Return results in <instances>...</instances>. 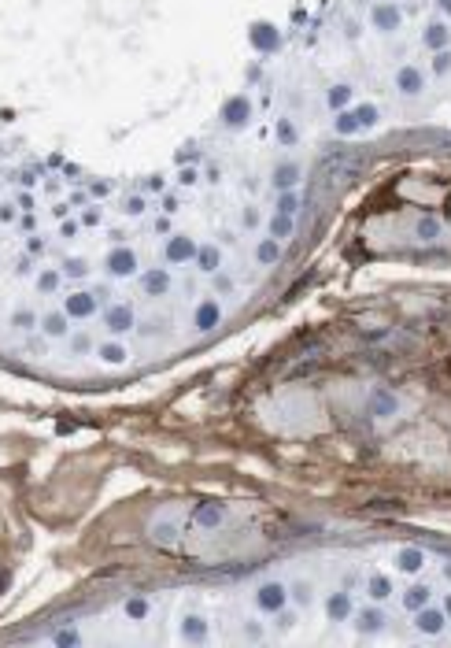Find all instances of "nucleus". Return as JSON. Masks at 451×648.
Returning <instances> with one entry per match:
<instances>
[{"label":"nucleus","instance_id":"obj_31","mask_svg":"<svg viewBox=\"0 0 451 648\" xmlns=\"http://www.w3.org/2000/svg\"><path fill=\"white\" fill-rule=\"evenodd\" d=\"M259 256H263V259H274V256H277V248H274V245H263V248H259Z\"/></svg>","mask_w":451,"mask_h":648},{"label":"nucleus","instance_id":"obj_3","mask_svg":"<svg viewBox=\"0 0 451 648\" xmlns=\"http://www.w3.org/2000/svg\"><path fill=\"white\" fill-rule=\"evenodd\" d=\"M444 626H448V615L444 608H433V604H425V608H418L414 611V630L418 633H444Z\"/></svg>","mask_w":451,"mask_h":648},{"label":"nucleus","instance_id":"obj_27","mask_svg":"<svg viewBox=\"0 0 451 648\" xmlns=\"http://www.w3.org/2000/svg\"><path fill=\"white\" fill-rule=\"evenodd\" d=\"M288 230H293V222H288L285 211H282V215L274 219V237H288Z\"/></svg>","mask_w":451,"mask_h":648},{"label":"nucleus","instance_id":"obj_5","mask_svg":"<svg viewBox=\"0 0 451 648\" xmlns=\"http://www.w3.org/2000/svg\"><path fill=\"white\" fill-rule=\"evenodd\" d=\"M370 412L381 415V419L400 415V396H396L392 389H374V393H370Z\"/></svg>","mask_w":451,"mask_h":648},{"label":"nucleus","instance_id":"obj_8","mask_svg":"<svg viewBox=\"0 0 451 648\" xmlns=\"http://www.w3.org/2000/svg\"><path fill=\"white\" fill-rule=\"evenodd\" d=\"M414 237L418 241H440V237H444V222H440L436 215H422V219L414 222Z\"/></svg>","mask_w":451,"mask_h":648},{"label":"nucleus","instance_id":"obj_12","mask_svg":"<svg viewBox=\"0 0 451 648\" xmlns=\"http://www.w3.org/2000/svg\"><path fill=\"white\" fill-rule=\"evenodd\" d=\"M429 71H433V78H448V74H451V49L433 52V63H429Z\"/></svg>","mask_w":451,"mask_h":648},{"label":"nucleus","instance_id":"obj_20","mask_svg":"<svg viewBox=\"0 0 451 648\" xmlns=\"http://www.w3.org/2000/svg\"><path fill=\"white\" fill-rule=\"evenodd\" d=\"M100 360H104V363H122L126 352L119 349V344H104V349H100Z\"/></svg>","mask_w":451,"mask_h":648},{"label":"nucleus","instance_id":"obj_30","mask_svg":"<svg viewBox=\"0 0 451 648\" xmlns=\"http://www.w3.org/2000/svg\"><path fill=\"white\" fill-rule=\"evenodd\" d=\"M277 208H282V211H293V208H296V197L288 193V197H282V204H277Z\"/></svg>","mask_w":451,"mask_h":648},{"label":"nucleus","instance_id":"obj_10","mask_svg":"<svg viewBox=\"0 0 451 648\" xmlns=\"http://www.w3.org/2000/svg\"><path fill=\"white\" fill-rule=\"evenodd\" d=\"M326 611H329V619H333V622H344L348 615H351V600H348V593H333L329 604H326Z\"/></svg>","mask_w":451,"mask_h":648},{"label":"nucleus","instance_id":"obj_4","mask_svg":"<svg viewBox=\"0 0 451 648\" xmlns=\"http://www.w3.org/2000/svg\"><path fill=\"white\" fill-rule=\"evenodd\" d=\"M422 45L429 52H440V49H451V26L444 19H429L425 30H422Z\"/></svg>","mask_w":451,"mask_h":648},{"label":"nucleus","instance_id":"obj_9","mask_svg":"<svg viewBox=\"0 0 451 648\" xmlns=\"http://www.w3.org/2000/svg\"><path fill=\"white\" fill-rule=\"evenodd\" d=\"M429 600H433V589H429V586H411V589L403 593V608H407V611L425 608Z\"/></svg>","mask_w":451,"mask_h":648},{"label":"nucleus","instance_id":"obj_7","mask_svg":"<svg viewBox=\"0 0 451 648\" xmlns=\"http://www.w3.org/2000/svg\"><path fill=\"white\" fill-rule=\"evenodd\" d=\"M255 604H259L263 611H277V608H285V586H277V581L263 586L259 593H255Z\"/></svg>","mask_w":451,"mask_h":648},{"label":"nucleus","instance_id":"obj_26","mask_svg":"<svg viewBox=\"0 0 451 648\" xmlns=\"http://www.w3.org/2000/svg\"><path fill=\"white\" fill-rule=\"evenodd\" d=\"M337 130H340V134H356V130H359V119H356V115H340V119H337Z\"/></svg>","mask_w":451,"mask_h":648},{"label":"nucleus","instance_id":"obj_1","mask_svg":"<svg viewBox=\"0 0 451 648\" xmlns=\"http://www.w3.org/2000/svg\"><path fill=\"white\" fill-rule=\"evenodd\" d=\"M392 85H396V93H400V96L414 100V96H422V93H425V71H422V67H414V63H403V67L396 71Z\"/></svg>","mask_w":451,"mask_h":648},{"label":"nucleus","instance_id":"obj_15","mask_svg":"<svg viewBox=\"0 0 451 648\" xmlns=\"http://www.w3.org/2000/svg\"><path fill=\"white\" fill-rule=\"evenodd\" d=\"M107 322H111L115 330H126L134 322V315H130V308H111V311H107Z\"/></svg>","mask_w":451,"mask_h":648},{"label":"nucleus","instance_id":"obj_33","mask_svg":"<svg viewBox=\"0 0 451 648\" xmlns=\"http://www.w3.org/2000/svg\"><path fill=\"white\" fill-rule=\"evenodd\" d=\"M444 615H448V622H451V593L444 597Z\"/></svg>","mask_w":451,"mask_h":648},{"label":"nucleus","instance_id":"obj_19","mask_svg":"<svg viewBox=\"0 0 451 648\" xmlns=\"http://www.w3.org/2000/svg\"><path fill=\"white\" fill-rule=\"evenodd\" d=\"M126 615H130V619H145V615H148V600L145 597H134L130 604H126Z\"/></svg>","mask_w":451,"mask_h":648},{"label":"nucleus","instance_id":"obj_25","mask_svg":"<svg viewBox=\"0 0 451 648\" xmlns=\"http://www.w3.org/2000/svg\"><path fill=\"white\" fill-rule=\"evenodd\" d=\"M185 256H196L189 241H174V245H170V259H185Z\"/></svg>","mask_w":451,"mask_h":648},{"label":"nucleus","instance_id":"obj_21","mask_svg":"<svg viewBox=\"0 0 451 648\" xmlns=\"http://www.w3.org/2000/svg\"><path fill=\"white\" fill-rule=\"evenodd\" d=\"M356 119H359V126L367 130V126H374V123L381 119V112H378V107H359V112H356Z\"/></svg>","mask_w":451,"mask_h":648},{"label":"nucleus","instance_id":"obj_2","mask_svg":"<svg viewBox=\"0 0 451 648\" xmlns=\"http://www.w3.org/2000/svg\"><path fill=\"white\" fill-rule=\"evenodd\" d=\"M370 26L378 30V34H396V30L403 26V12L396 4H374V12H370Z\"/></svg>","mask_w":451,"mask_h":648},{"label":"nucleus","instance_id":"obj_28","mask_svg":"<svg viewBox=\"0 0 451 648\" xmlns=\"http://www.w3.org/2000/svg\"><path fill=\"white\" fill-rule=\"evenodd\" d=\"M200 263H203V271H214V263H219L214 248H203V252H200Z\"/></svg>","mask_w":451,"mask_h":648},{"label":"nucleus","instance_id":"obj_16","mask_svg":"<svg viewBox=\"0 0 451 648\" xmlns=\"http://www.w3.org/2000/svg\"><path fill=\"white\" fill-rule=\"evenodd\" d=\"M296 175H300V170H296V164H282V167L274 170V182L285 189V186H293V182H296Z\"/></svg>","mask_w":451,"mask_h":648},{"label":"nucleus","instance_id":"obj_29","mask_svg":"<svg viewBox=\"0 0 451 648\" xmlns=\"http://www.w3.org/2000/svg\"><path fill=\"white\" fill-rule=\"evenodd\" d=\"M277 134H282V141H296V130H293V123H282V126H277Z\"/></svg>","mask_w":451,"mask_h":648},{"label":"nucleus","instance_id":"obj_24","mask_svg":"<svg viewBox=\"0 0 451 648\" xmlns=\"http://www.w3.org/2000/svg\"><path fill=\"white\" fill-rule=\"evenodd\" d=\"M71 311H74V315H89V311H93V300H89V297H71Z\"/></svg>","mask_w":451,"mask_h":648},{"label":"nucleus","instance_id":"obj_14","mask_svg":"<svg viewBox=\"0 0 451 648\" xmlns=\"http://www.w3.org/2000/svg\"><path fill=\"white\" fill-rule=\"evenodd\" d=\"M381 622H385V615H381V611H374V608L359 615V630H362V633H370V630H381Z\"/></svg>","mask_w":451,"mask_h":648},{"label":"nucleus","instance_id":"obj_6","mask_svg":"<svg viewBox=\"0 0 451 648\" xmlns=\"http://www.w3.org/2000/svg\"><path fill=\"white\" fill-rule=\"evenodd\" d=\"M425 563H429V556L422 548H400V552H396V567H400L403 575H422Z\"/></svg>","mask_w":451,"mask_h":648},{"label":"nucleus","instance_id":"obj_13","mask_svg":"<svg viewBox=\"0 0 451 648\" xmlns=\"http://www.w3.org/2000/svg\"><path fill=\"white\" fill-rule=\"evenodd\" d=\"M370 597H374V600L392 597V581L385 578V575H374V578H370Z\"/></svg>","mask_w":451,"mask_h":648},{"label":"nucleus","instance_id":"obj_23","mask_svg":"<svg viewBox=\"0 0 451 648\" xmlns=\"http://www.w3.org/2000/svg\"><path fill=\"white\" fill-rule=\"evenodd\" d=\"M145 286H148V293H159V289H167V286H170V278L156 271V274H148V278H145Z\"/></svg>","mask_w":451,"mask_h":648},{"label":"nucleus","instance_id":"obj_11","mask_svg":"<svg viewBox=\"0 0 451 648\" xmlns=\"http://www.w3.org/2000/svg\"><path fill=\"white\" fill-rule=\"evenodd\" d=\"M107 267H111L115 274H130L134 267H137V256H134V252H126V248H119V252H111Z\"/></svg>","mask_w":451,"mask_h":648},{"label":"nucleus","instance_id":"obj_18","mask_svg":"<svg viewBox=\"0 0 451 648\" xmlns=\"http://www.w3.org/2000/svg\"><path fill=\"white\" fill-rule=\"evenodd\" d=\"M196 523H200V526H214V523H222V511H219V507H200V511H196Z\"/></svg>","mask_w":451,"mask_h":648},{"label":"nucleus","instance_id":"obj_22","mask_svg":"<svg viewBox=\"0 0 451 648\" xmlns=\"http://www.w3.org/2000/svg\"><path fill=\"white\" fill-rule=\"evenodd\" d=\"M214 322H219V308H214V304H203V308H200V326L208 330V326H214Z\"/></svg>","mask_w":451,"mask_h":648},{"label":"nucleus","instance_id":"obj_34","mask_svg":"<svg viewBox=\"0 0 451 648\" xmlns=\"http://www.w3.org/2000/svg\"><path fill=\"white\" fill-rule=\"evenodd\" d=\"M444 578H448V581H451V563H448V567H444Z\"/></svg>","mask_w":451,"mask_h":648},{"label":"nucleus","instance_id":"obj_32","mask_svg":"<svg viewBox=\"0 0 451 648\" xmlns=\"http://www.w3.org/2000/svg\"><path fill=\"white\" fill-rule=\"evenodd\" d=\"M436 8H440L444 15H451V0H436Z\"/></svg>","mask_w":451,"mask_h":648},{"label":"nucleus","instance_id":"obj_17","mask_svg":"<svg viewBox=\"0 0 451 648\" xmlns=\"http://www.w3.org/2000/svg\"><path fill=\"white\" fill-rule=\"evenodd\" d=\"M351 100V89H348V85H333V89H329V104L333 107H344Z\"/></svg>","mask_w":451,"mask_h":648}]
</instances>
